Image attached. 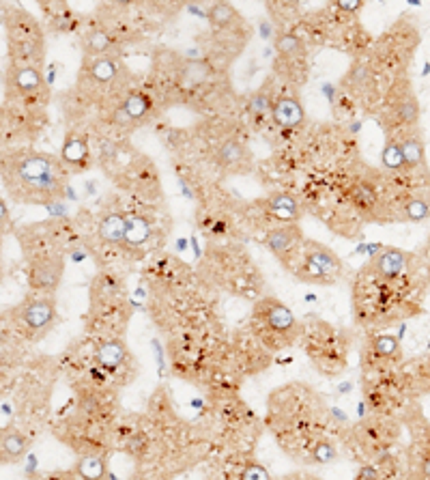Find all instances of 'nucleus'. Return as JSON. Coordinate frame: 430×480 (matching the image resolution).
Listing matches in <instances>:
<instances>
[{"label":"nucleus","instance_id":"1a4fd4ad","mask_svg":"<svg viewBox=\"0 0 430 480\" xmlns=\"http://www.w3.org/2000/svg\"><path fill=\"white\" fill-rule=\"evenodd\" d=\"M213 160L222 170L233 175H246L252 168V153L239 141H226L213 153Z\"/></svg>","mask_w":430,"mask_h":480},{"label":"nucleus","instance_id":"f704fd0d","mask_svg":"<svg viewBox=\"0 0 430 480\" xmlns=\"http://www.w3.org/2000/svg\"><path fill=\"white\" fill-rule=\"evenodd\" d=\"M0 207H3V209H0V213H3V235H7V233L11 230V220H9V209H7V203H5V200H3V203H0Z\"/></svg>","mask_w":430,"mask_h":480},{"label":"nucleus","instance_id":"a211bd4d","mask_svg":"<svg viewBox=\"0 0 430 480\" xmlns=\"http://www.w3.org/2000/svg\"><path fill=\"white\" fill-rule=\"evenodd\" d=\"M125 230H127V218L121 213L105 215L99 224V237L105 244H112V246L125 242Z\"/></svg>","mask_w":430,"mask_h":480},{"label":"nucleus","instance_id":"6ab92c4d","mask_svg":"<svg viewBox=\"0 0 430 480\" xmlns=\"http://www.w3.org/2000/svg\"><path fill=\"white\" fill-rule=\"evenodd\" d=\"M0 452H3V461L16 463L28 452V439L18 433V431H5L3 441H0Z\"/></svg>","mask_w":430,"mask_h":480},{"label":"nucleus","instance_id":"5701e85b","mask_svg":"<svg viewBox=\"0 0 430 480\" xmlns=\"http://www.w3.org/2000/svg\"><path fill=\"white\" fill-rule=\"evenodd\" d=\"M295 276H297L301 282H308V285H320V287H327V285H334V282H336L330 274H325L318 265H314V263L308 261V259L301 261V265L295 270Z\"/></svg>","mask_w":430,"mask_h":480},{"label":"nucleus","instance_id":"a878e982","mask_svg":"<svg viewBox=\"0 0 430 480\" xmlns=\"http://www.w3.org/2000/svg\"><path fill=\"white\" fill-rule=\"evenodd\" d=\"M75 469H78V474H80L82 478H86V480H99V478L105 476V461H103L101 456L88 454V456H84V459L78 461Z\"/></svg>","mask_w":430,"mask_h":480},{"label":"nucleus","instance_id":"58836bf2","mask_svg":"<svg viewBox=\"0 0 430 480\" xmlns=\"http://www.w3.org/2000/svg\"><path fill=\"white\" fill-rule=\"evenodd\" d=\"M185 248H187V242H185V239H181V242H179V250H185Z\"/></svg>","mask_w":430,"mask_h":480},{"label":"nucleus","instance_id":"f3484780","mask_svg":"<svg viewBox=\"0 0 430 480\" xmlns=\"http://www.w3.org/2000/svg\"><path fill=\"white\" fill-rule=\"evenodd\" d=\"M61 160L67 166L84 168L88 164V145H86V141L82 136H78V134H69L67 141H65V145H63Z\"/></svg>","mask_w":430,"mask_h":480},{"label":"nucleus","instance_id":"c756f323","mask_svg":"<svg viewBox=\"0 0 430 480\" xmlns=\"http://www.w3.org/2000/svg\"><path fill=\"white\" fill-rule=\"evenodd\" d=\"M271 108H273V101H271L267 88H261V91H256V93L252 95V99H250V112H252L254 116L261 118V116H265L267 112H271Z\"/></svg>","mask_w":430,"mask_h":480},{"label":"nucleus","instance_id":"2eb2a0df","mask_svg":"<svg viewBox=\"0 0 430 480\" xmlns=\"http://www.w3.org/2000/svg\"><path fill=\"white\" fill-rule=\"evenodd\" d=\"M267 205H269V211L278 220H282V222H297L303 215L301 205L297 203V198L286 194V192H278V194L269 196Z\"/></svg>","mask_w":430,"mask_h":480},{"label":"nucleus","instance_id":"c85d7f7f","mask_svg":"<svg viewBox=\"0 0 430 480\" xmlns=\"http://www.w3.org/2000/svg\"><path fill=\"white\" fill-rule=\"evenodd\" d=\"M372 349H374V353L379 355V357H394V355H398V349H400V344H398V338H394V336H387V334H383V336H377L374 338V342H372Z\"/></svg>","mask_w":430,"mask_h":480},{"label":"nucleus","instance_id":"423d86ee","mask_svg":"<svg viewBox=\"0 0 430 480\" xmlns=\"http://www.w3.org/2000/svg\"><path fill=\"white\" fill-rule=\"evenodd\" d=\"M396 86L398 88H394L392 95H389V110L394 114V126H400V128L411 130L419 121V103H417V97L411 91L409 80H400Z\"/></svg>","mask_w":430,"mask_h":480},{"label":"nucleus","instance_id":"dca6fc26","mask_svg":"<svg viewBox=\"0 0 430 480\" xmlns=\"http://www.w3.org/2000/svg\"><path fill=\"white\" fill-rule=\"evenodd\" d=\"M206 20L211 22L213 29H220V31L235 29L241 22L239 11L231 3H226V0H218V3L211 5L209 11H206Z\"/></svg>","mask_w":430,"mask_h":480},{"label":"nucleus","instance_id":"412c9836","mask_svg":"<svg viewBox=\"0 0 430 480\" xmlns=\"http://www.w3.org/2000/svg\"><path fill=\"white\" fill-rule=\"evenodd\" d=\"M151 237V222L142 215L127 218V230H125V244L132 248H140L149 242Z\"/></svg>","mask_w":430,"mask_h":480},{"label":"nucleus","instance_id":"aec40b11","mask_svg":"<svg viewBox=\"0 0 430 480\" xmlns=\"http://www.w3.org/2000/svg\"><path fill=\"white\" fill-rule=\"evenodd\" d=\"M121 69L123 67H121L119 58H112V56H97V58H93V63L88 67L90 78L99 84H108V82L117 80Z\"/></svg>","mask_w":430,"mask_h":480},{"label":"nucleus","instance_id":"ddd939ff","mask_svg":"<svg viewBox=\"0 0 430 480\" xmlns=\"http://www.w3.org/2000/svg\"><path fill=\"white\" fill-rule=\"evenodd\" d=\"M95 359H97V364L101 369L112 373V371H117V369H121L125 364L127 347H125V342L121 338H110V340H105V342L99 344V349L95 353Z\"/></svg>","mask_w":430,"mask_h":480},{"label":"nucleus","instance_id":"473e14b6","mask_svg":"<svg viewBox=\"0 0 430 480\" xmlns=\"http://www.w3.org/2000/svg\"><path fill=\"white\" fill-rule=\"evenodd\" d=\"M269 471L261 465H248L246 471L241 474V480H267Z\"/></svg>","mask_w":430,"mask_h":480},{"label":"nucleus","instance_id":"b1692460","mask_svg":"<svg viewBox=\"0 0 430 480\" xmlns=\"http://www.w3.org/2000/svg\"><path fill=\"white\" fill-rule=\"evenodd\" d=\"M121 108L127 112V116L132 118V121H142V118L151 112L153 103H151V97L149 95H145V93H132L123 101Z\"/></svg>","mask_w":430,"mask_h":480},{"label":"nucleus","instance_id":"f03ea898","mask_svg":"<svg viewBox=\"0 0 430 480\" xmlns=\"http://www.w3.org/2000/svg\"><path fill=\"white\" fill-rule=\"evenodd\" d=\"M5 33L14 65H41L46 50L43 31L31 14L22 9L5 11Z\"/></svg>","mask_w":430,"mask_h":480},{"label":"nucleus","instance_id":"39448f33","mask_svg":"<svg viewBox=\"0 0 430 480\" xmlns=\"http://www.w3.org/2000/svg\"><path fill=\"white\" fill-rule=\"evenodd\" d=\"M415 257L411 252H404L400 248H383L368 265L379 278L383 280H400L413 272Z\"/></svg>","mask_w":430,"mask_h":480},{"label":"nucleus","instance_id":"20e7f679","mask_svg":"<svg viewBox=\"0 0 430 480\" xmlns=\"http://www.w3.org/2000/svg\"><path fill=\"white\" fill-rule=\"evenodd\" d=\"M16 319L26 338L41 340L56 323V304L52 297H28L16 308Z\"/></svg>","mask_w":430,"mask_h":480},{"label":"nucleus","instance_id":"f8f14e48","mask_svg":"<svg viewBox=\"0 0 430 480\" xmlns=\"http://www.w3.org/2000/svg\"><path fill=\"white\" fill-rule=\"evenodd\" d=\"M303 259L312 261L314 265H318L325 274H330L334 280H338L342 276V261L338 259L336 252H332L327 246H322L318 242H305V248H303Z\"/></svg>","mask_w":430,"mask_h":480},{"label":"nucleus","instance_id":"7c9ffc66","mask_svg":"<svg viewBox=\"0 0 430 480\" xmlns=\"http://www.w3.org/2000/svg\"><path fill=\"white\" fill-rule=\"evenodd\" d=\"M314 459L318 463H332L336 459V448L327 441H318L314 446Z\"/></svg>","mask_w":430,"mask_h":480},{"label":"nucleus","instance_id":"cd10ccee","mask_svg":"<svg viewBox=\"0 0 430 480\" xmlns=\"http://www.w3.org/2000/svg\"><path fill=\"white\" fill-rule=\"evenodd\" d=\"M430 215V203L426 198H411L404 203V218L409 222H421Z\"/></svg>","mask_w":430,"mask_h":480},{"label":"nucleus","instance_id":"f257e3e1","mask_svg":"<svg viewBox=\"0 0 430 480\" xmlns=\"http://www.w3.org/2000/svg\"><path fill=\"white\" fill-rule=\"evenodd\" d=\"M65 170L48 153H24L11 164L9 185L20 200L50 205L65 192Z\"/></svg>","mask_w":430,"mask_h":480},{"label":"nucleus","instance_id":"72a5a7b5","mask_svg":"<svg viewBox=\"0 0 430 480\" xmlns=\"http://www.w3.org/2000/svg\"><path fill=\"white\" fill-rule=\"evenodd\" d=\"M336 7L340 11H347V14H357L364 5V0H334Z\"/></svg>","mask_w":430,"mask_h":480},{"label":"nucleus","instance_id":"e433bc0d","mask_svg":"<svg viewBox=\"0 0 430 480\" xmlns=\"http://www.w3.org/2000/svg\"><path fill=\"white\" fill-rule=\"evenodd\" d=\"M381 474L374 469V467H362L360 471H357V478H379Z\"/></svg>","mask_w":430,"mask_h":480},{"label":"nucleus","instance_id":"7ed1b4c3","mask_svg":"<svg viewBox=\"0 0 430 480\" xmlns=\"http://www.w3.org/2000/svg\"><path fill=\"white\" fill-rule=\"evenodd\" d=\"M254 325H256V332L261 334L263 342H267V347H271V349L288 347L301 334V325L297 323L290 308L273 297H267L256 304Z\"/></svg>","mask_w":430,"mask_h":480},{"label":"nucleus","instance_id":"a19ab883","mask_svg":"<svg viewBox=\"0 0 430 480\" xmlns=\"http://www.w3.org/2000/svg\"><path fill=\"white\" fill-rule=\"evenodd\" d=\"M409 5H421V0H409Z\"/></svg>","mask_w":430,"mask_h":480},{"label":"nucleus","instance_id":"4be33fe9","mask_svg":"<svg viewBox=\"0 0 430 480\" xmlns=\"http://www.w3.org/2000/svg\"><path fill=\"white\" fill-rule=\"evenodd\" d=\"M112 46H115L112 37L108 35L105 31H99V29L90 31V33L84 37V52H86L88 56H93V58H97V56H108V52L112 50Z\"/></svg>","mask_w":430,"mask_h":480},{"label":"nucleus","instance_id":"0eeeda50","mask_svg":"<svg viewBox=\"0 0 430 480\" xmlns=\"http://www.w3.org/2000/svg\"><path fill=\"white\" fill-rule=\"evenodd\" d=\"M50 82L43 78L39 67L33 65H14L9 69V91L22 99H33L46 91Z\"/></svg>","mask_w":430,"mask_h":480},{"label":"nucleus","instance_id":"6e6552de","mask_svg":"<svg viewBox=\"0 0 430 480\" xmlns=\"http://www.w3.org/2000/svg\"><path fill=\"white\" fill-rule=\"evenodd\" d=\"M63 270H65V261L63 257H50V259H39L31 265V274H28V282L33 291L39 293H48L52 295L63 278Z\"/></svg>","mask_w":430,"mask_h":480},{"label":"nucleus","instance_id":"c9c22d12","mask_svg":"<svg viewBox=\"0 0 430 480\" xmlns=\"http://www.w3.org/2000/svg\"><path fill=\"white\" fill-rule=\"evenodd\" d=\"M258 29H261V37H263V39H271V37H273V29H271L269 22L261 20V22H258Z\"/></svg>","mask_w":430,"mask_h":480},{"label":"nucleus","instance_id":"4468645a","mask_svg":"<svg viewBox=\"0 0 430 480\" xmlns=\"http://www.w3.org/2000/svg\"><path fill=\"white\" fill-rule=\"evenodd\" d=\"M400 141V149H402V155H404V164L407 168H417L426 162V149H424V138L421 134L411 128L404 136L398 138Z\"/></svg>","mask_w":430,"mask_h":480},{"label":"nucleus","instance_id":"9b49d317","mask_svg":"<svg viewBox=\"0 0 430 480\" xmlns=\"http://www.w3.org/2000/svg\"><path fill=\"white\" fill-rule=\"evenodd\" d=\"M271 118L278 128H284V130H293V128H299L305 118V112H303V106L299 103L297 97H290V95H282L273 101V108H271Z\"/></svg>","mask_w":430,"mask_h":480},{"label":"nucleus","instance_id":"4c0bfd02","mask_svg":"<svg viewBox=\"0 0 430 480\" xmlns=\"http://www.w3.org/2000/svg\"><path fill=\"white\" fill-rule=\"evenodd\" d=\"M110 3H115V5H119V7H127V5L134 3V0H110Z\"/></svg>","mask_w":430,"mask_h":480},{"label":"nucleus","instance_id":"393cba45","mask_svg":"<svg viewBox=\"0 0 430 480\" xmlns=\"http://www.w3.org/2000/svg\"><path fill=\"white\" fill-rule=\"evenodd\" d=\"M381 160H383V166L398 173L402 170L407 164H404V155H402V149H400V141L396 136H387L385 141V147H383V153H381Z\"/></svg>","mask_w":430,"mask_h":480},{"label":"nucleus","instance_id":"9d476101","mask_svg":"<svg viewBox=\"0 0 430 480\" xmlns=\"http://www.w3.org/2000/svg\"><path fill=\"white\" fill-rule=\"evenodd\" d=\"M265 244L267 248L284 263L288 261V257L295 252V248L301 244V230L297 224H284V226H278L273 230L267 233L265 237Z\"/></svg>","mask_w":430,"mask_h":480},{"label":"nucleus","instance_id":"ea45409f","mask_svg":"<svg viewBox=\"0 0 430 480\" xmlns=\"http://www.w3.org/2000/svg\"><path fill=\"white\" fill-rule=\"evenodd\" d=\"M351 390V384H345V386H340V392H349Z\"/></svg>","mask_w":430,"mask_h":480},{"label":"nucleus","instance_id":"bb28decb","mask_svg":"<svg viewBox=\"0 0 430 480\" xmlns=\"http://www.w3.org/2000/svg\"><path fill=\"white\" fill-rule=\"evenodd\" d=\"M276 50L282 58H295V56H301L303 44L295 35H278L276 37Z\"/></svg>","mask_w":430,"mask_h":480},{"label":"nucleus","instance_id":"2f4dec72","mask_svg":"<svg viewBox=\"0 0 430 480\" xmlns=\"http://www.w3.org/2000/svg\"><path fill=\"white\" fill-rule=\"evenodd\" d=\"M39 7H41L50 18H56V16H61V14L67 11L65 0H39Z\"/></svg>","mask_w":430,"mask_h":480}]
</instances>
